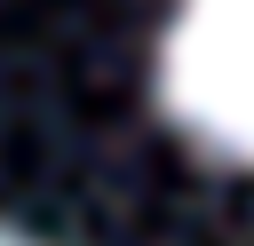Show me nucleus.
<instances>
[{
    "instance_id": "2",
    "label": "nucleus",
    "mask_w": 254,
    "mask_h": 246,
    "mask_svg": "<svg viewBox=\"0 0 254 246\" xmlns=\"http://www.w3.org/2000/svg\"><path fill=\"white\" fill-rule=\"evenodd\" d=\"M0 246H24V238H8V230H0Z\"/></svg>"
},
{
    "instance_id": "1",
    "label": "nucleus",
    "mask_w": 254,
    "mask_h": 246,
    "mask_svg": "<svg viewBox=\"0 0 254 246\" xmlns=\"http://www.w3.org/2000/svg\"><path fill=\"white\" fill-rule=\"evenodd\" d=\"M159 103L198 151L254 167V0L175 8L159 40Z\"/></svg>"
}]
</instances>
